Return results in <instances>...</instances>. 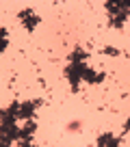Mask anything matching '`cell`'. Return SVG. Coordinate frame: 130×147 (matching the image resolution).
<instances>
[{
	"mask_svg": "<svg viewBox=\"0 0 130 147\" xmlns=\"http://www.w3.org/2000/svg\"><path fill=\"white\" fill-rule=\"evenodd\" d=\"M106 9L111 13V24L115 28L124 26V20L130 15V0H124V2H106Z\"/></svg>",
	"mask_w": 130,
	"mask_h": 147,
	"instance_id": "1",
	"label": "cell"
},
{
	"mask_svg": "<svg viewBox=\"0 0 130 147\" xmlns=\"http://www.w3.org/2000/svg\"><path fill=\"white\" fill-rule=\"evenodd\" d=\"M20 20L24 22V26H26V30H32V28L39 24V15L35 13L32 9H24L20 11Z\"/></svg>",
	"mask_w": 130,
	"mask_h": 147,
	"instance_id": "2",
	"label": "cell"
},
{
	"mask_svg": "<svg viewBox=\"0 0 130 147\" xmlns=\"http://www.w3.org/2000/svg\"><path fill=\"white\" fill-rule=\"evenodd\" d=\"M39 104H41V100H32V102H24V104H20L18 117H20V119H30V117L35 115V110H37Z\"/></svg>",
	"mask_w": 130,
	"mask_h": 147,
	"instance_id": "3",
	"label": "cell"
},
{
	"mask_svg": "<svg viewBox=\"0 0 130 147\" xmlns=\"http://www.w3.org/2000/svg\"><path fill=\"white\" fill-rule=\"evenodd\" d=\"M98 147H119V138L111 132H104L102 136L98 138Z\"/></svg>",
	"mask_w": 130,
	"mask_h": 147,
	"instance_id": "4",
	"label": "cell"
},
{
	"mask_svg": "<svg viewBox=\"0 0 130 147\" xmlns=\"http://www.w3.org/2000/svg\"><path fill=\"white\" fill-rule=\"evenodd\" d=\"M35 130H37L35 121H28V123L24 125L22 130H20V138H18V141H30V138H32V134H35Z\"/></svg>",
	"mask_w": 130,
	"mask_h": 147,
	"instance_id": "5",
	"label": "cell"
},
{
	"mask_svg": "<svg viewBox=\"0 0 130 147\" xmlns=\"http://www.w3.org/2000/svg\"><path fill=\"white\" fill-rule=\"evenodd\" d=\"M106 54H111V56H119V50H115V48H106Z\"/></svg>",
	"mask_w": 130,
	"mask_h": 147,
	"instance_id": "6",
	"label": "cell"
},
{
	"mask_svg": "<svg viewBox=\"0 0 130 147\" xmlns=\"http://www.w3.org/2000/svg\"><path fill=\"white\" fill-rule=\"evenodd\" d=\"M20 147H32L30 141H20Z\"/></svg>",
	"mask_w": 130,
	"mask_h": 147,
	"instance_id": "7",
	"label": "cell"
},
{
	"mask_svg": "<svg viewBox=\"0 0 130 147\" xmlns=\"http://www.w3.org/2000/svg\"><path fill=\"white\" fill-rule=\"evenodd\" d=\"M124 130H126V132H130V119H128V121H126V125H124Z\"/></svg>",
	"mask_w": 130,
	"mask_h": 147,
	"instance_id": "8",
	"label": "cell"
}]
</instances>
